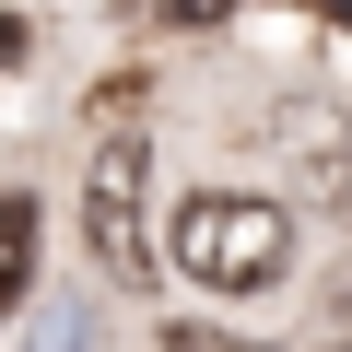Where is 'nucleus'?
<instances>
[{"label":"nucleus","instance_id":"nucleus-1","mask_svg":"<svg viewBox=\"0 0 352 352\" xmlns=\"http://www.w3.org/2000/svg\"><path fill=\"white\" fill-rule=\"evenodd\" d=\"M164 258L188 270L200 294H270L282 258H294V212L258 200V188H200L188 212L164 223Z\"/></svg>","mask_w":352,"mask_h":352},{"label":"nucleus","instance_id":"nucleus-2","mask_svg":"<svg viewBox=\"0 0 352 352\" xmlns=\"http://www.w3.org/2000/svg\"><path fill=\"white\" fill-rule=\"evenodd\" d=\"M141 129H106V153H94V176H82V247H94V270L129 294V282H153V212H141Z\"/></svg>","mask_w":352,"mask_h":352},{"label":"nucleus","instance_id":"nucleus-3","mask_svg":"<svg viewBox=\"0 0 352 352\" xmlns=\"http://www.w3.org/2000/svg\"><path fill=\"white\" fill-rule=\"evenodd\" d=\"M282 153H294V188H305L317 212L352 200V129H340L329 106H282Z\"/></svg>","mask_w":352,"mask_h":352},{"label":"nucleus","instance_id":"nucleus-4","mask_svg":"<svg viewBox=\"0 0 352 352\" xmlns=\"http://www.w3.org/2000/svg\"><path fill=\"white\" fill-rule=\"evenodd\" d=\"M24 282H36V200L12 188V200H0V317L24 305Z\"/></svg>","mask_w":352,"mask_h":352},{"label":"nucleus","instance_id":"nucleus-5","mask_svg":"<svg viewBox=\"0 0 352 352\" xmlns=\"http://www.w3.org/2000/svg\"><path fill=\"white\" fill-rule=\"evenodd\" d=\"M164 352H247V340H235V329H200V317H176V329H164Z\"/></svg>","mask_w":352,"mask_h":352},{"label":"nucleus","instance_id":"nucleus-6","mask_svg":"<svg viewBox=\"0 0 352 352\" xmlns=\"http://www.w3.org/2000/svg\"><path fill=\"white\" fill-rule=\"evenodd\" d=\"M36 352H82V317H47V329H36Z\"/></svg>","mask_w":352,"mask_h":352},{"label":"nucleus","instance_id":"nucleus-7","mask_svg":"<svg viewBox=\"0 0 352 352\" xmlns=\"http://www.w3.org/2000/svg\"><path fill=\"white\" fill-rule=\"evenodd\" d=\"M164 12H176V24H223L235 0H164Z\"/></svg>","mask_w":352,"mask_h":352},{"label":"nucleus","instance_id":"nucleus-8","mask_svg":"<svg viewBox=\"0 0 352 352\" xmlns=\"http://www.w3.org/2000/svg\"><path fill=\"white\" fill-rule=\"evenodd\" d=\"M0 59H24V24H0Z\"/></svg>","mask_w":352,"mask_h":352},{"label":"nucleus","instance_id":"nucleus-9","mask_svg":"<svg viewBox=\"0 0 352 352\" xmlns=\"http://www.w3.org/2000/svg\"><path fill=\"white\" fill-rule=\"evenodd\" d=\"M317 12H329V24H340V36H352V0H317Z\"/></svg>","mask_w":352,"mask_h":352}]
</instances>
